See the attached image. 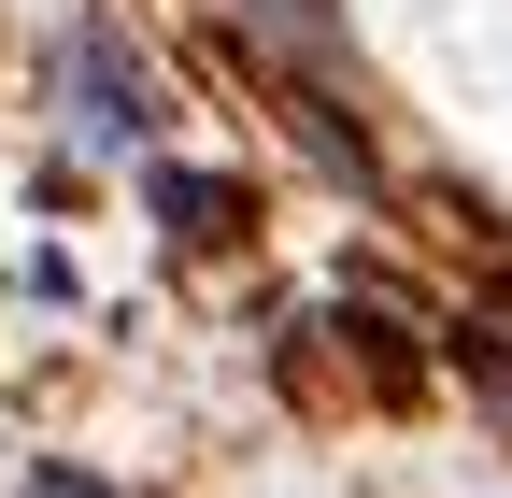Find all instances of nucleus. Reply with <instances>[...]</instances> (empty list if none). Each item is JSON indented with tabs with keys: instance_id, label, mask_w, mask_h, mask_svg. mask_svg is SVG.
I'll return each instance as SVG.
<instances>
[{
	"instance_id": "obj_2",
	"label": "nucleus",
	"mask_w": 512,
	"mask_h": 498,
	"mask_svg": "<svg viewBox=\"0 0 512 498\" xmlns=\"http://www.w3.org/2000/svg\"><path fill=\"white\" fill-rule=\"evenodd\" d=\"M157 228L185 242V257H214V242L256 228V200H242V171H157Z\"/></svg>"
},
{
	"instance_id": "obj_4",
	"label": "nucleus",
	"mask_w": 512,
	"mask_h": 498,
	"mask_svg": "<svg viewBox=\"0 0 512 498\" xmlns=\"http://www.w3.org/2000/svg\"><path fill=\"white\" fill-rule=\"evenodd\" d=\"M15 498H128V484H100V470H72V456H43V470H29Z\"/></svg>"
},
{
	"instance_id": "obj_1",
	"label": "nucleus",
	"mask_w": 512,
	"mask_h": 498,
	"mask_svg": "<svg viewBox=\"0 0 512 498\" xmlns=\"http://www.w3.org/2000/svg\"><path fill=\"white\" fill-rule=\"evenodd\" d=\"M57 114H72L86 157H143V143H157V72L128 57L114 15H86L72 43H57Z\"/></svg>"
},
{
	"instance_id": "obj_3",
	"label": "nucleus",
	"mask_w": 512,
	"mask_h": 498,
	"mask_svg": "<svg viewBox=\"0 0 512 498\" xmlns=\"http://www.w3.org/2000/svg\"><path fill=\"white\" fill-rule=\"evenodd\" d=\"M242 15L271 29L285 57H313V72H328V57H342V15H328V0H242Z\"/></svg>"
}]
</instances>
